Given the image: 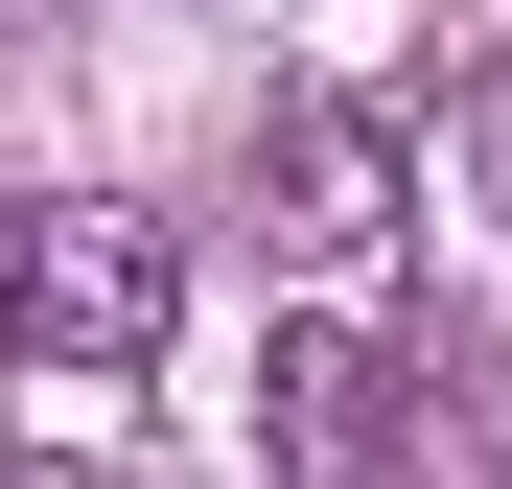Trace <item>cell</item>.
Returning a JSON list of instances; mask_svg holds the SVG:
<instances>
[{
    "mask_svg": "<svg viewBox=\"0 0 512 489\" xmlns=\"http://www.w3.org/2000/svg\"><path fill=\"white\" fill-rule=\"evenodd\" d=\"M163 326H187V233L117 210V187H47L0 233V350L24 373H163Z\"/></svg>",
    "mask_w": 512,
    "mask_h": 489,
    "instance_id": "6da1fadb",
    "label": "cell"
},
{
    "mask_svg": "<svg viewBox=\"0 0 512 489\" xmlns=\"http://www.w3.org/2000/svg\"><path fill=\"white\" fill-rule=\"evenodd\" d=\"M396 210H419V140L373 117V94H280V140H256V233L280 257H396Z\"/></svg>",
    "mask_w": 512,
    "mask_h": 489,
    "instance_id": "7a4b0ae2",
    "label": "cell"
},
{
    "mask_svg": "<svg viewBox=\"0 0 512 489\" xmlns=\"http://www.w3.org/2000/svg\"><path fill=\"white\" fill-rule=\"evenodd\" d=\"M396 443V350L350 303H303V326H256V489H350Z\"/></svg>",
    "mask_w": 512,
    "mask_h": 489,
    "instance_id": "3957f363",
    "label": "cell"
},
{
    "mask_svg": "<svg viewBox=\"0 0 512 489\" xmlns=\"http://www.w3.org/2000/svg\"><path fill=\"white\" fill-rule=\"evenodd\" d=\"M0 489H140V466H117L94 420H70V443H0Z\"/></svg>",
    "mask_w": 512,
    "mask_h": 489,
    "instance_id": "277c9868",
    "label": "cell"
},
{
    "mask_svg": "<svg viewBox=\"0 0 512 489\" xmlns=\"http://www.w3.org/2000/svg\"><path fill=\"white\" fill-rule=\"evenodd\" d=\"M489 187H512V70H489Z\"/></svg>",
    "mask_w": 512,
    "mask_h": 489,
    "instance_id": "5b68a950",
    "label": "cell"
}]
</instances>
